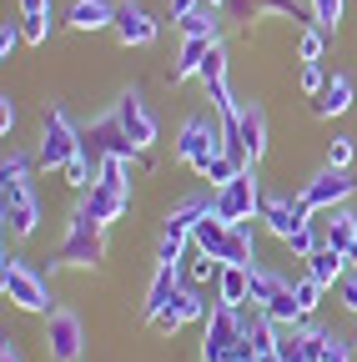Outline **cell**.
I'll return each mask as SVG.
<instances>
[{"instance_id": "cell-9", "label": "cell", "mask_w": 357, "mask_h": 362, "mask_svg": "<svg viewBox=\"0 0 357 362\" xmlns=\"http://www.w3.org/2000/svg\"><path fill=\"white\" fill-rule=\"evenodd\" d=\"M111 116L121 121V131L131 136V141H136V151H151V141H156V116H151V106H146V96H141L136 86L116 96Z\"/></svg>"}, {"instance_id": "cell-29", "label": "cell", "mask_w": 357, "mask_h": 362, "mask_svg": "<svg viewBox=\"0 0 357 362\" xmlns=\"http://www.w3.org/2000/svg\"><path fill=\"white\" fill-rule=\"evenodd\" d=\"M176 25H182V35H201V40H216V45H221V16H216L211 6L192 11L187 21H176Z\"/></svg>"}, {"instance_id": "cell-21", "label": "cell", "mask_w": 357, "mask_h": 362, "mask_svg": "<svg viewBox=\"0 0 357 362\" xmlns=\"http://www.w3.org/2000/svg\"><path fill=\"white\" fill-rule=\"evenodd\" d=\"M81 202L91 206V216H96L101 226H111V221H121V216H126V206H131V192H121V187H101V181H96V187L86 192Z\"/></svg>"}, {"instance_id": "cell-49", "label": "cell", "mask_w": 357, "mask_h": 362, "mask_svg": "<svg viewBox=\"0 0 357 362\" xmlns=\"http://www.w3.org/2000/svg\"><path fill=\"white\" fill-rule=\"evenodd\" d=\"M347 267H352V272H357V242H352V252H347Z\"/></svg>"}, {"instance_id": "cell-36", "label": "cell", "mask_w": 357, "mask_h": 362, "mask_svg": "<svg viewBox=\"0 0 357 362\" xmlns=\"http://www.w3.org/2000/svg\"><path fill=\"white\" fill-rule=\"evenodd\" d=\"M322 45H327V30L322 25H307L297 35V61H322Z\"/></svg>"}, {"instance_id": "cell-43", "label": "cell", "mask_w": 357, "mask_h": 362, "mask_svg": "<svg viewBox=\"0 0 357 362\" xmlns=\"http://www.w3.org/2000/svg\"><path fill=\"white\" fill-rule=\"evenodd\" d=\"M337 297H342V307L357 317V272H347V277L337 282Z\"/></svg>"}, {"instance_id": "cell-48", "label": "cell", "mask_w": 357, "mask_h": 362, "mask_svg": "<svg viewBox=\"0 0 357 362\" xmlns=\"http://www.w3.org/2000/svg\"><path fill=\"white\" fill-rule=\"evenodd\" d=\"M201 6H211V11H227V6H232V0H201Z\"/></svg>"}, {"instance_id": "cell-17", "label": "cell", "mask_w": 357, "mask_h": 362, "mask_svg": "<svg viewBox=\"0 0 357 362\" xmlns=\"http://www.w3.org/2000/svg\"><path fill=\"white\" fill-rule=\"evenodd\" d=\"M317 221H322V247L347 257L352 242H357V211L352 206H332V211H317Z\"/></svg>"}, {"instance_id": "cell-34", "label": "cell", "mask_w": 357, "mask_h": 362, "mask_svg": "<svg viewBox=\"0 0 357 362\" xmlns=\"http://www.w3.org/2000/svg\"><path fill=\"white\" fill-rule=\"evenodd\" d=\"M91 171H96V161L86 156V151H76V156H71V166H66L61 176H66V187H71V192H91V187H96Z\"/></svg>"}, {"instance_id": "cell-11", "label": "cell", "mask_w": 357, "mask_h": 362, "mask_svg": "<svg viewBox=\"0 0 357 362\" xmlns=\"http://www.w3.org/2000/svg\"><path fill=\"white\" fill-rule=\"evenodd\" d=\"M211 307H206V297H201V287H192V282H182L176 287V297L151 317V327H156V337H176L187 322H197V317H206Z\"/></svg>"}, {"instance_id": "cell-15", "label": "cell", "mask_w": 357, "mask_h": 362, "mask_svg": "<svg viewBox=\"0 0 357 362\" xmlns=\"http://www.w3.org/2000/svg\"><path fill=\"white\" fill-rule=\"evenodd\" d=\"M187 282V272H182V262H156V272H151V282H146V302H141V317L151 322V317L176 297V287Z\"/></svg>"}, {"instance_id": "cell-40", "label": "cell", "mask_w": 357, "mask_h": 362, "mask_svg": "<svg viewBox=\"0 0 357 362\" xmlns=\"http://www.w3.org/2000/svg\"><path fill=\"white\" fill-rule=\"evenodd\" d=\"M297 86L307 90V96H322V86H327V71H322V61H302V76H297Z\"/></svg>"}, {"instance_id": "cell-42", "label": "cell", "mask_w": 357, "mask_h": 362, "mask_svg": "<svg viewBox=\"0 0 357 362\" xmlns=\"http://www.w3.org/2000/svg\"><path fill=\"white\" fill-rule=\"evenodd\" d=\"M187 247H192V237H166V232H161V242H156V262H182Z\"/></svg>"}, {"instance_id": "cell-12", "label": "cell", "mask_w": 357, "mask_h": 362, "mask_svg": "<svg viewBox=\"0 0 357 362\" xmlns=\"http://www.w3.org/2000/svg\"><path fill=\"white\" fill-rule=\"evenodd\" d=\"M86 347V327H81V317L71 307H56L46 317V357L51 362H76Z\"/></svg>"}, {"instance_id": "cell-24", "label": "cell", "mask_w": 357, "mask_h": 362, "mask_svg": "<svg viewBox=\"0 0 357 362\" xmlns=\"http://www.w3.org/2000/svg\"><path fill=\"white\" fill-rule=\"evenodd\" d=\"M21 30H25V45H46V35H51V0H21Z\"/></svg>"}, {"instance_id": "cell-10", "label": "cell", "mask_w": 357, "mask_h": 362, "mask_svg": "<svg viewBox=\"0 0 357 362\" xmlns=\"http://www.w3.org/2000/svg\"><path fill=\"white\" fill-rule=\"evenodd\" d=\"M116 40L126 45V51H141V45H156L161 35V21L141 6V0H116Z\"/></svg>"}, {"instance_id": "cell-20", "label": "cell", "mask_w": 357, "mask_h": 362, "mask_svg": "<svg viewBox=\"0 0 357 362\" xmlns=\"http://www.w3.org/2000/svg\"><path fill=\"white\" fill-rule=\"evenodd\" d=\"M211 45H216V40H201V35H182V51H176V66L166 71V81H171V86H182V81L201 76V66H206V56H211Z\"/></svg>"}, {"instance_id": "cell-39", "label": "cell", "mask_w": 357, "mask_h": 362, "mask_svg": "<svg viewBox=\"0 0 357 362\" xmlns=\"http://www.w3.org/2000/svg\"><path fill=\"white\" fill-rule=\"evenodd\" d=\"M25 45V30H21V21H0V61H11L16 51Z\"/></svg>"}, {"instance_id": "cell-14", "label": "cell", "mask_w": 357, "mask_h": 362, "mask_svg": "<svg viewBox=\"0 0 357 362\" xmlns=\"http://www.w3.org/2000/svg\"><path fill=\"white\" fill-rule=\"evenodd\" d=\"M211 211H216V192H211V197H206V192H192V197H182V202L166 211L161 232H166V237H192V232H197V221L211 216Z\"/></svg>"}, {"instance_id": "cell-32", "label": "cell", "mask_w": 357, "mask_h": 362, "mask_svg": "<svg viewBox=\"0 0 357 362\" xmlns=\"http://www.w3.org/2000/svg\"><path fill=\"white\" fill-rule=\"evenodd\" d=\"M131 166H136V161H126V156H106V161L96 166V181H101V187H121V192H131Z\"/></svg>"}, {"instance_id": "cell-7", "label": "cell", "mask_w": 357, "mask_h": 362, "mask_svg": "<svg viewBox=\"0 0 357 362\" xmlns=\"http://www.w3.org/2000/svg\"><path fill=\"white\" fill-rule=\"evenodd\" d=\"M352 192H357L352 171H332V166H322L317 176H307V181H302V192H297V197L307 202V211H332V206H347Z\"/></svg>"}, {"instance_id": "cell-18", "label": "cell", "mask_w": 357, "mask_h": 362, "mask_svg": "<svg viewBox=\"0 0 357 362\" xmlns=\"http://www.w3.org/2000/svg\"><path fill=\"white\" fill-rule=\"evenodd\" d=\"M0 221L16 242H30L40 232V197H25V202H0Z\"/></svg>"}, {"instance_id": "cell-47", "label": "cell", "mask_w": 357, "mask_h": 362, "mask_svg": "<svg viewBox=\"0 0 357 362\" xmlns=\"http://www.w3.org/2000/svg\"><path fill=\"white\" fill-rule=\"evenodd\" d=\"M0 362H21V347H16V337H6V342H0Z\"/></svg>"}, {"instance_id": "cell-27", "label": "cell", "mask_w": 357, "mask_h": 362, "mask_svg": "<svg viewBox=\"0 0 357 362\" xmlns=\"http://www.w3.org/2000/svg\"><path fill=\"white\" fill-rule=\"evenodd\" d=\"M312 362H352V337H337L327 327L312 332Z\"/></svg>"}, {"instance_id": "cell-38", "label": "cell", "mask_w": 357, "mask_h": 362, "mask_svg": "<svg viewBox=\"0 0 357 362\" xmlns=\"http://www.w3.org/2000/svg\"><path fill=\"white\" fill-rule=\"evenodd\" d=\"M352 156H357V141H352V136H332V141H327V166H332V171H347Z\"/></svg>"}, {"instance_id": "cell-5", "label": "cell", "mask_w": 357, "mask_h": 362, "mask_svg": "<svg viewBox=\"0 0 357 362\" xmlns=\"http://www.w3.org/2000/svg\"><path fill=\"white\" fill-rule=\"evenodd\" d=\"M206 332H201V362H232V347L247 337L242 327V307H227V302H211V312L201 317Z\"/></svg>"}, {"instance_id": "cell-44", "label": "cell", "mask_w": 357, "mask_h": 362, "mask_svg": "<svg viewBox=\"0 0 357 362\" xmlns=\"http://www.w3.org/2000/svg\"><path fill=\"white\" fill-rule=\"evenodd\" d=\"M257 6H262V11H272V16H287V21H297V16H302L297 0H257Z\"/></svg>"}, {"instance_id": "cell-31", "label": "cell", "mask_w": 357, "mask_h": 362, "mask_svg": "<svg viewBox=\"0 0 357 362\" xmlns=\"http://www.w3.org/2000/svg\"><path fill=\"white\" fill-rule=\"evenodd\" d=\"M182 272H187V282H192V287H206V282H216V277H221V262L192 247V257H187V267H182Z\"/></svg>"}, {"instance_id": "cell-23", "label": "cell", "mask_w": 357, "mask_h": 362, "mask_svg": "<svg viewBox=\"0 0 357 362\" xmlns=\"http://www.w3.org/2000/svg\"><path fill=\"white\" fill-rule=\"evenodd\" d=\"M66 25L71 30H106V25H116V6L111 0H71Z\"/></svg>"}, {"instance_id": "cell-6", "label": "cell", "mask_w": 357, "mask_h": 362, "mask_svg": "<svg viewBox=\"0 0 357 362\" xmlns=\"http://www.w3.org/2000/svg\"><path fill=\"white\" fill-rule=\"evenodd\" d=\"M262 202H267V197H262V181H257V171L247 166L237 181H227V187L216 192V216L232 221V226H237V221H262Z\"/></svg>"}, {"instance_id": "cell-50", "label": "cell", "mask_w": 357, "mask_h": 362, "mask_svg": "<svg viewBox=\"0 0 357 362\" xmlns=\"http://www.w3.org/2000/svg\"><path fill=\"white\" fill-rule=\"evenodd\" d=\"M257 362H282V357H277V352H262V357H257Z\"/></svg>"}, {"instance_id": "cell-2", "label": "cell", "mask_w": 357, "mask_h": 362, "mask_svg": "<svg viewBox=\"0 0 357 362\" xmlns=\"http://www.w3.org/2000/svg\"><path fill=\"white\" fill-rule=\"evenodd\" d=\"M56 262H61V267H86V272L106 262V226L91 216V206H86V202H76V206H71L66 242H61Z\"/></svg>"}, {"instance_id": "cell-26", "label": "cell", "mask_w": 357, "mask_h": 362, "mask_svg": "<svg viewBox=\"0 0 357 362\" xmlns=\"http://www.w3.org/2000/svg\"><path fill=\"white\" fill-rule=\"evenodd\" d=\"M247 292H252V267H221V277H216V302L247 307Z\"/></svg>"}, {"instance_id": "cell-51", "label": "cell", "mask_w": 357, "mask_h": 362, "mask_svg": "<svg viewBox=\"0 0 357 362\" xmlns=\"http://www.w3.org/2000/svg\"><path fill=\"white\" fill-rule=\"evenodd\" d=\"M352 352H357V332H352Z\"/></svg>"}, {"instance_id": "cell-37", "label": "cell", "mask_w": 357, "mask_h": 362, "mask_svg": "<svg viewBox=\"0 0 357 362\" xmlns=\"http://www.w3.org/2000/svg\"><path fill=\"white\" fill-rule=\"evenodd\" d=\"M307 16H312V25L337 30V21H342V0H307Z\"/></svg>"}, {"instance_id": "cell-33", "label": "cell", "mask_w": 357, "mask_h": 362, "mask_svg": "<svg viewBox=\"0 0 357 362\" xmlns=\"http://www.w3.org/2000/svg\"><path fill=\"white\" fill-rule=\"evenodd\" d=\"M322 292H327V287H317V282L307 277V272H302V277L292 282V297H297V307H302V322H307V317H317V307H322Z\"/></svg>"}, {"instance_id": "cell-41", "label": "cell", "mask_w": 357, "mask_h": 362, "mask_svg": "<svg viewBox=\"0 0 357 362\" xmlns=\"http://www.w3.org/2000/svg\"><path fill=\"white\" fill-rule=\"evenodd\" d=\"M40 161L30 151H6V161H0V176H30Z\"/></svg>"}, {"instance_id": "cell-16", "label": "cell", "mask_w": 357, "mask_h": 362, "mask_svg": "<svg viewBox=\"0 0 357 362\" xmlns=\"http://www.w3.org/2000/svg\"><path fill=\"white\" fill-rule=\"evenodd\" d=\"M242 146H247V161L257 166L272 146V131H267V106L262 101H242Z\"/></svg>"}, {"instance_id": "cell-52", "label": "cell", "mask_w": 357, "mask_h": 362, "mask_svg": "<svg viewBox=\"0 0 357 362\" xmlns=\"http://www.w3.org/2000/svg\"><path fill=\"white\" fill-rule=\"evenodd\" d=\"M307 362H312V357H307Z\"/></svg>"}, {"instance_id": "cell-19", "label": "cell", "mask_w": 357, "mask_h": 362, "mask_svg": "<svg viewBox=\"0 0 357 362\" xmlns=\"http://www.w3.org/2000/svg\"><path fill=\"white\" fill-rule=\"evenodd\" d=\"M352 76H342V71H332L327 76V86H322V96L312 101V116H322V121H332V116H347L352 111Z\"/></svg>"}, {"instance_id": "cell-3", "label": "cell", "mask_w": 357, "mask_h": 362, "mask_svg": "<svg viewBox=\"0 0 357 362\" xmlns=\"http://www.w3.org/2000/svg\"><path fill=\"white\" fill-rule=\"evenodd\" d=\"M221 151H227V146H221V121H216V111H192V116L182 121V131H176V161L201 176L206 161L221 156Z\"/></svg>"}, {"instance_id": "cell-45", "label": "cell", "mask_w": 357, "mask_h": 362, "mask_svg": "<svg viewBox=\"0 0 357 362\" xmlns=\"http://www.w3.org/2000/svg\"><path fill=\"white\" fill-rule=\"evenodd\" d=\"M16 121H21L16 101H11V96H0V136H11V131H16Z\"/></svg>"}, {"instance_id": "cell-22", "label": "cell", "mask_w": 357, "mask_h": 362, "mask_svg": "<svg viewBox=\"0 0 357 362\" xmlns=\"http://www.w3.org/2000/svg\"><path fill=\"white\" fill-rule=\"evenodd\" d=\"M302 272H307V277L317 282V287H337V282L347 277L352 267H347V257H342V252H332V247H317V252H312V257L302 262Z\"/></svg>"}, {"instance_id": "cell-35", "label": "cell", "mask_w": 357, "mask_h": 362, "mask_svg": "<svg viewBox=\"0 0 357 362\" xmlns=\"http://www.w3.org/2000/svg\"><path fill=\"white\" fill-rule=\"evenodd\" d=\"M227 61H232V56H227V45H211V56H206V66H201V76H197V81H201L206 90H211V86H221V81H227Z\"/></svg>"}, {"instance_id": "cell-13", "label": "cell", "mask_w": 357, "mask_h": 362, "mask_svg": "<svg viewBox=\"0 0 357 362\" xmlns=\"http://www.w3.org/2000/svg\"><path fill=\"white\" fill-rule=\"evenodd\" d=\"M307 221H312V211H307V202H302V197L272 192V197L262 202V226H267V232H272L277 242H287L297 226H307Z\"/></svg>"}, {"instance_id": "cell-28", "label": "cell", "mask_w": 357, "mask_h": 362, "mask_svg": "<svg viewBox=\"0 0 357 362\" xmlns=\"http://www.w3.org/2000/svg\"><path fill=\"white\" fill-rule=\"evenodd\" d=\"M282 247H287V257H292V262H307L312 252H317V247H322V221H317V211H312V221H307V226H297V232H292Z\"/></svg>"}, {"instance_id": "cell-25", "label": "cell", "mask_w": 357, "mask_h": 362, "mask_svg": "<svg viewBox=\"0 0 357 362\" xmlns=\"http://www.w3.org/2000/svg\"><path fill=\"white\" fill-rule=\"evenodd\" d=\"M292 277H287V272H277V267H252V292H247V307H267V302H272L282 287H287Z\"/></svg>"}, {"instance_id": "cell-8", "label": "cell", "mask_w": 357, "mask_h": 362, "mask_svg": "<svg viewBox=\"0 0 357 362\" xmlns=\"http://www.w3.org/2000/svg\"><path fill=\"white\" fill-rule=\"evenodd\" d=\"M81 151L91 156L96 166H101L106 156H126V161H136V156H141V151H136V141H131V136L121 131V121H116V116H101L96 126H86V131H81Z\"/></svg>"}, {"instance_id": "cell-46", "label": "cell", "mask_w": 357, "mask_h": 362, "mask_svg": "<svg viewBox=\"0 0 357 362\" xmlns=\"http://www.w3.org/2000/svg\"><path fill=\"white\" fill-rule=\"evenodd\" d=\"M166 11H171V21H187L192 11H201V0H166Z\"/></svg>"}, {"instance_id": "cell-30", "label": "cell", "mask_w": 357, "mask_h": 362, "mask_svg": "<svg viewBox=\"0 0 357 362\" xmlns=\"http://www.w3.org/2000/svg\"><path fill=\"white\" fill-rule=\"evenodd\" d=\"M242 171H247V161H237V156H227V151H221V156H211V161H206L201 181H211V187L221 192V187H227V181H237Z\"/></svg>"}, {"instance_id": "cell-4", "label": "cell", "mask_w": 357, "mask_h": 362, "mask_svg": "<svg viewBox=\"0 0 357 362\" xmlns=\"http://www.w3.org/2000/svg\"><path fill=\"white\" fill-rule=\"evenodd\" d=\"M81 151V131L71 126V116L61 106H40V141H35V161L40 171H66L71 156Z\"/></svg>"}, {"instance_id": "cell-1", "label": "cell", "mask_w": 357, "mask_h": 362, "mask_svg": "<svg viewBox=\"0 0 357 362\" xmlns=\"http://www.w3.org/2000/svg\"><path fill=\"white\" fill-rule=\"evenodd\" d=\"M0 292H6V302H11L16 312H30V317H51V312H56L46 277H40V272H35L21 252H6V257H0Z\"/></svg>"}]
</instances>
